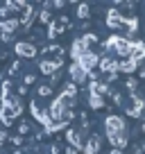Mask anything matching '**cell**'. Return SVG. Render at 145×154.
<instances>
[{
  "label": "cell",
  "instance_id": "6da1fadb",
  "mask_svg": "<svg viewBox=\"0 0 145 154\" xmlns=\"http://www.w3.org/2000/svg\"><path fill=\"white\" fill-rule=\"evenodd\" d=\"M39 45L29 43L27 38H18L14 43V48H11V52H14L16 59H23V61H36L39 59Z\"/></svg>",
  "mask_w": 145,
  "mask_h": 154
},
{
  "label": "cell",
  "instance_id": "7a4b0ae2",
  "mask_svg": "<svg viewBox=\"0 0 145 154\" xmlns=\"http://www.w3.org/2000/svg\"><path fill=\"white\" fill-rule=\"evenodd\" d=\"M66 66V59H36V72L43 79H50L57 70H63Z\"/></svg>",
  "mask_w": 145,
  "mask_h": 154
},
{
  "label": "cell",
  "instance_id": "3957f363",
  "mask_svg": "<svg viewBox=\"0 0 145 154\" xmlns=\"http://www.w3.org/2000/svg\"><path fill=\"white\" fill-rule=\"evenodd\" d=\"M66 75H68V82L77 84L79 88H86V86H88V70H84L79 63L70 61V63L66 66Z\"/></svg>",
  "mask_w": 145,
  "mask_h": 154
},
{
  "label": "cell",
  "instance_id": "277c9868",
  "mask_svg": "<svg viewBox=\"0 0 145 154\" xmlns=\"http://www.w3.org/2000/svg\"><path fill=\"white\" fill-rule=\"evenodd\" d=\"M61 140L66 145H70V147H75V149H79V152L84 154V145H86V136L82 134V131L77 129V127L72 125V127H68L66 131L61 134Z\"/></svg>",
  "mask_w": 145,
  "mask_h": 154
},
{
  "label": "cell",
  "instance_id": "5b68a950",
  "mask_svg": "<svg viewBox=\"0 0 145 154\" xmlns=\"http://www.w3.org/2000/svg\"><path fill=\"white\" fill-rule=\"evenodd\" d=\"M57 93H59V91L52 86V84H50V79H41V82L32 88V95H34V97H39V100H45V102L52 100Z\"/></svg>",
  "mask_w": 145,
  "mask_h": 154
},
{
  "label": "cell",
  "instance_id": "8992f818",
  "mask_svg": "<svg viewBox=\"0 0 145 154\" xmlns=\"http://www.w3.org/2000/svg\"><path fill=\"white\" fill-rule=\"evenodd\" d=\"M75 63H79V66H82L84 70H88V72L97 70V66H100V52H97V50H88V52H84Z\"/></svg>",
  "mask_w": 145,
  "mask_h": 154
},
{
  "label": "cell",
  "instance_id": "52a82bcc",
  "mask_svg": "<svg viewBox=\"0 0 145 154\" xmlns=\"http://www.w3.org/2000/svg\"><path fill=\"white\" fill-rule=\"evenodd\" d=\"M72 16H75L77 23H86V20H91L93 18V5H88V2H75V11H72Z\"/></svg>",
  "mask_w": 145,
  "mask_h": 154
},
{
  "label": "cell",
  "instance_id": "ba28073f",
  "mask_svg": "<svg viewBox=\"0 0 145 154\" xmlns=\"http://www.w3.org/2000/svg\"><path fill=\"white\" fill-rule=\"evenodd\" d=\"M63 154H82V152L75 149V147H70V145H63Z\"/></svg>",
  "mask_w": 145,
  "mask_h": 154
},
{
  "label": "cell",
  "instance_id": "9c48e42d",
  "mask_svg": "<svg viewBox=\"0 0 145 154\" xmlns=\"http://www.w3.org/2000/svg\"><path fill=\"white\" fill-rule=\"evenodd\" d=\"M140 134H143V138H145V120L140 122Z\"/></svg>",
  "mask_w": 145,
  "mask_h": 154
}]
</instances>
